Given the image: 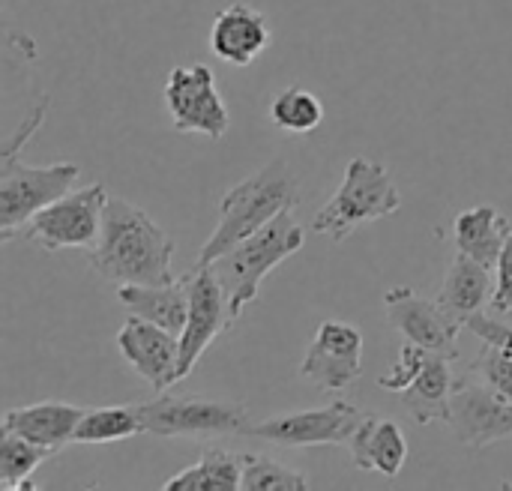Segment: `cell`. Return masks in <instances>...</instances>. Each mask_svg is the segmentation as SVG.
Returning <instances> with one entry per match:
<instances>
[{
  "label": "cell",
  "mask_w": 512,
  "mask_h": 491,
  "mask_svg": "<svg viewBox=\"0 0 512 491\" xmlns=\"http://www.w3.org/2000/svg\"><path fill=\"white\" fill-rule=\"evenodd\" d=\"M174 237H168L150 213L126 198L108 195L99 240L90 246V267L105 282L120 285H168L174 282Z\"/></svg>",
  "instance_id": "cell-1"
},
{
  "label": "cell",
  "mask_w": 512,
  "mask_h": 491,
  "mask_svg": "<svg viewBox=\"0 0 512 491\" xmlns=\"http://www.w3.org/2000/svg\"><path fill=\"white\" fill-rule=\"evenodd\" d=\"M300 204V180L285 159H273L252 177L231 186L219 201V219L210 240L201 246L195 264H213L219 255L234 249L240 240L261 231L279 213Z\"/></svg>",
  "instance_id": "cell-2"
},
{
  "label": "cell",
  "mask_w": 512,
  "mask_h": 491,
  "mask_svg": "<svg viewBox=\"0 0 512 491\" xmlns=\"http://www.w3.org/2000/svg\"><path fill=\"white\" fill-rule=\"evenodd\" d=\"M303 243H306L303 225L294 219V210H285L273 222H267L261 231L240 240L234 249L219 255L213 264H207V267H213V273L228 297L231 321H240L246 306H252L258 300L264 279L279 264H285L291 255H297L303 249Z\"/></svg>",
  "instance_id": "cell-3"
},
{
  "label": "cell",
  "mask_w": 512,
  "mask_h": 491,
  "mask_svg": "<svg viewBox=\"0 0 512 491\" xmlns=\"http://www.w3.org/2000/svg\"><path fill=\"white\" fill-rule=\"evenodd\" d=\"M399 207H402V192L393 183L387 165L366 159V156H354L345 168L342 186L315 213L312 231L342 243L357 228L387 219Z\"/></svg>",
  "instance_id": "cell-4"
},
{
  "label": "cell",
  "mask_w": 512,
  "mask_h": 491,
  "mask_svg": "<svg viewBox=\"0 0 512 491\" xmlns=\"http://www.w3.org/2000/svg\"><path fill=\"white\" fill-rule=\"evenodd\" d=\"M81 177L78 162L24 165L18 150H0V240L9 243L51 201L72 192Z\"/></svg>",
  "instance_id": "cell-5"
},
{
  "label": "cell",
  "mask_w": 512,
  "mask_h": 491,
  "mask_svg": "<svg viewBox=\"0 0 512 491\" xmlns=\"http://www.w3.org/2000/svg\"><path fill=\"white\" fill-rule=\"evenodd\" d=\"M135 408L144 432L159 438H216V435H246L249 429L246 405L228 399L162 393Z\"/></svg>",
  "instance_id": "cell-6"
},
{
  "label": "cell",
  "mask_w": 512,
  "mask_h": 491,
  "mask_svg": "<svg viewBox=\"0 0 512 491\" xmlns=\"http://www.w3.org/2000/svg\"><path fill=\"white\" fill-rule=\"evenodd\" d=\"M105 201H108V192L102 183H90L84 189L66 192L63 198H57L45 210H39L27 222V228H21L18 237L39 243L48 252L90 249L99 240Z\"/></svg>",
  "instance_id": "cell-7"
},
{
  "label": "cell",
  "mask_w": 512,
  "mask_h": 491,
  "mask_svg": "<svg viewBox=\"0 0 512 491\" xmlns=\"http://www.w3.org/2000/svg\"><path fill=\"white\" fill-rule=\"evenodd\" d=\"M366 411L357 405L336 399L324 408L294 411V414H276L261 423H249L246 435L264 438L276 447L303 450V447H333V444H351L354 432L360 429Z\"/></svg>",
  "instance_id": "cell-8"
},
{
  "label": "cell",
  "mask_w": 512,
  "mask_h": 491,
  "mask_svg": "<svg viewBox=\"0 0 512 491\" xmlns=\"http://www.w3.org/2000/svg\"><path fill=\"white\" fill-rule=\"evenodd\" d=\"M165 108L177 132H198L213 141L225 138L231 129L228 105L216 87L210 66H174L165 81Z\"/></svg>",
  "instance_id": "cell-9"
},
{
  "label": "cell",
  "mask_w": 512,
  "mask_h": 491,
  "mask_svg": "<svg viewBox=\"0 0 512 491\" xmlns=\"http://www.w3.org/2000/svg\"><path fill=\"white\" fill-rule=\"evenodd\" d=\"M456 444L462 447H492L512 438V402L486 387L474 372H465L453 384L450 396V420H447Z\"/></svg>",
  "instance_id": "cell-10"
},
{
  "label": "cell",
  "mask_w": 512,
  "mask_h": 491,
  "mask_svg": "<svg viewBox=\"0 0 512 491\" xmlns=\"http://www.w3.org/2000/svg\"><path fill=\"white\" fill-rule=\"evenodd\" d=\"M360 375H363V333L336 318L321 321L300 363V378L324 393H342L354 381H360Z\"/></svg>",
  "instance_id": "cell-11"
},
{
  "label": "cell",
  "mask_w": 512,
  "mask_h": 491,
  "mask_svg": "<svg viewBox=\"0 0 512 491\" xmlns=\"http://www.w3.org/2000/svg\"><path fill=\"white\" fill-rule=\"evenodd\" d=\"M384 312L405 342H414L447 360L459 357V330L465 324L456 321L438 300L432 303L429 297L402 285L384 294Z\"/></svg>",
  "instance_id": "cell-12"
},
{
  "label": "cell",
  "mask_w": 512,
  "mask_h": 491,
  "mask_svg": "<svg viewBox=\"0 0 512 491\" xmlns=\"http://www.w3.org/2000/svg\"><path fill=\"white\" fill-rule=\"evenodd\" d=\"M189 288V318L180 333V381L192 375L204 351L234 324L228 312V297L213 273V267L195 264L186 276Z\"/></svg>",
  "instance_id": "cell-13"
},
{
  "label": "cell",
  "mask_w": 512,
  "mask_h": 491,
  "mask_svg": "<svg viewBox=\"0 0 512 491\" xmlns=\"http://www.w3.org/2000/svg\"><path fill=\"white\" fill-rule=\"evenodd\" d=\"M117 351L156 393L180 381V336L138 315H129L117 333Z\"/></svg>",
  "instance_id": "cell-14"
},
{
  "label": "cell",
  "mask_w": 512,
  "mask_h": 491,
  "mask_svg": "<svg viewBox=\"0 0 512 491\" xmlns=\"http://www.w3.org/2000/svg\"><path fill=\"white\" fill-rule=\"evenodd\" d=\"M270 39L267 15L249 3L225 6L210 27V51L231 66H252L270 48Z\"/></svg>",
  "instance_id": "cell-15"
},
{
  "label": "cell",
  "mask_w": 512,
  "mask_h": 491,
  "mask_svg": "<svg viewBox=\"0 0 512 491\" xmlns=\"http://www.w3.org/2000/svg\"><path fill=\"white\" fill-rule=\"evenodd\" d=\"M87 408L66 405V402H36L24 408H12L3 414L0 432L21 435L51 453L75 441V429L81 423Z\"/></svg>",
  "instance_id": "cell-16"
},
{
  "label": "cell",
  "mask_w": 512,
  "mask_h": 491,
  "mask_svg": "<svg viewBox=\"0 0 512 491\" xmlns=\"http://www.w3.org/2000/svg\"><path fill=\"white\" fill-rule=\"evenodd\" d=\"M348 450H351V462L357 471H375L387 480H396L408 462V441H405L402 426L378 414L363 417Z\"/></svg>",
  "instance_id": "cell-17"
},
{
  "label": "cell",
  "mask_w": 512,
  "mask_h": 491,
  "mask_svg": "<svg viewBox=\"0 0 512 491\" xmlns=\"http://www.w3.org/2000/svg\"><path fill=\"white\" fill-rule=\"evenodd\" d=\"M495 294V276L492 267L456 252V258L450 261L441 291H438V303L456 318V321H468L471 315L483 312L486 303H492Z\"/></svg>",
  "instance_id": "cell-18"
},
{
  "label": "cell",
  "mask_w": 512,
  "mask_h": 491,
  "mask_svg": "<svg viewBox=\"0 0 512 491\" xmlns=\"http://www.w3.org/2000/svg\"><path fill=\"white\" fill-rule=\"evenodd\" d=\"M117 297L129 315H138L150 324H159L174 336H180L186 327V318H189L186 279H180V282L174 279L168 285H120Z\"/></svg>",
  "instance_id": "cell-19"
},
{
  "label": "cell",
  "mask_w": 512,
  "mask_h": 491,
  "mask_svg": "<svg viewBox=\"0 0 512 491\" xmlns=\"http://www.w3.org/2000/svg\"><path fill=\"white\" fill-rule=\"evenodd\" d=\"M512 225L492 207V204H480V207H468L453 219V243L456 252L486 264L495 270L504 243L510 237Z\"/></svg>",
  "instance_id": "cell-20"
},
{
  "label": "cell",
  "mask_w": 512,
  "mask_h": 491,
  "mask_svg": "<svg viewBox=\"0 0 512 491\" xmlns=\"http://www.w3.org/2000/svg\"><path fill=\"white\" fill-rule=\"evenodd\" d=\"M453 360L432 354L429 363L420 369V375L399 393V402L411 411V417L420 426L429 423H447L450 420V396H453Z\"/></svg>",
  "instance_id": "cell-21"
},
{
  "label": "cell",
  "mask_w": 512,
  "mask_h": 491,
  "mask_svg": "<svg viewBox=\"0 0 512 491\" xmlns=\"http://www.w3.org/2000/svg\"><path fill=\"white\" fill-rule=\"evenodd\" d=\"M162 489L168 491H207V489H243V462L240 456L210 447L201 453L198 465L174 474L165 480Z\"/></svg>",
  "instance_id": "cell-22"
},
{
  "label": "cell",
  "mask_w": 512,
  "mask_h": 491,
  "mask_svg": "<svg viewBox=\"0 0 512 491\" xmlns=\"http://www.w3.org/2000/svg\"><path fill=\"white\" fill-rule=\"evenodd\" d=\"M141 417L135 405H108V408H87L72 444H117L126 438L141 435Z\"/></svg>",
  "instance_id": "cell-23"
},
{
  "label": "cell",
  "mask_w": 512,
  "mask_h": 491,
  "mask_svg": "<svg viewBox=\"0 0 512 491\" xmlns=\"http://www.w3.org/2000/svg\"><path fill=\"white\" fill-rule=\"evenodd\" d=\"M270 123L291 135H309L324 123V102L306 87H285L270 102Z\"/></svg>",
  "instance_id": "cell-24"
},
{
  "label": "cell",
  "mask_w": 512,
  "mask_h": 491,
  "mask_svg": "<svg viewBox=\"0 0 512 491\" xmlns=\"http://www.w3.org/2000/svg\"><path fill=\"white\" fill-rule=\"evenodd\" d=\"M54 453L12 432H0V486L6 491L33 489L30 477Z\"/></svg>",
  "instance_id": "cell-25"
},
{
  "label": "cell",
  "mask_w": 512,
  "mask_h": 491,
  "mask_svg": "<svg viewBox=\"0 0 512 491\" xmlns=\"http://www.w3.org/2000/svg\"><path fill=\"white\" fill-rule=\"evenodd\" d=\"M243 462V489L246 491H306L309 480L273 456L240 453Z\"/></svg>",
  "instance_id": "cell-26"
},
{
  "label": "cell",
  "mask_w": 512,
  "mask_h": 491,
  "mask_svg": "<svg viewBox=\"0 0 512 491\" xmlns=\"http://www.w3.org/2000/svg\"><path fill=\"white\" fill-rule=\"evenodd\" d=\"M468 372H474L486 387H492L498 396L512 402V354L495 345H486V351L471 363Z\"/></svg>",
  "instance_id": "cell-27"
},
{
  "label": "cell",
  "mask_w": 512,
  "mask_h": 491,
  "mask_svg": "<svg viewBox=\"0 0 512 491\" xmlns=\"http://www.w3.org/2000/svg\"><path fill=\"white\" fill-rule=\"evenodd\" d=\"M429 357H432V351H426V348H420V345H414V342H405V345L399 348V357H396V363L390 366V372L378 378V387L393 390V393H402V390L420 375V369L429 363Z\"/></svg>",
  "instance_id": "cell-28"
},
{
  "label": "cell",
  "mask_w": 512,
  "mask_h": 491,
  "mask_svg": "<svg viewBox=\"0 0 512 491\" xmlns=\"http://www.w3.org/2000/svg\"><path fill=\"white\" fill-rule=\"evenodd\" d=\"M492 309L512 315V231L504 243V252L495 264V294H492Z\"/></svg>",
  "instance_id": "cell-29"
},
{
  "label": "cell",
  "mask_w": 512,
  "mask_h": 491,
  "mask_svg": "<svg viewBox=\"0 0 512 491\" xmlns=\"http://www.w3.org/2000/svg\"><path fill=\"white\" fill-rule=\"evenodd\" d=\"M465 327H468L474 336H480L486 345H495V348H501V351L512 354V327L510 324H504V321H495V318H489V315L477 312V315H471V318L465 321Z\"/></svg>",
  "instance_id": "cell-30"
}]
</instances>
